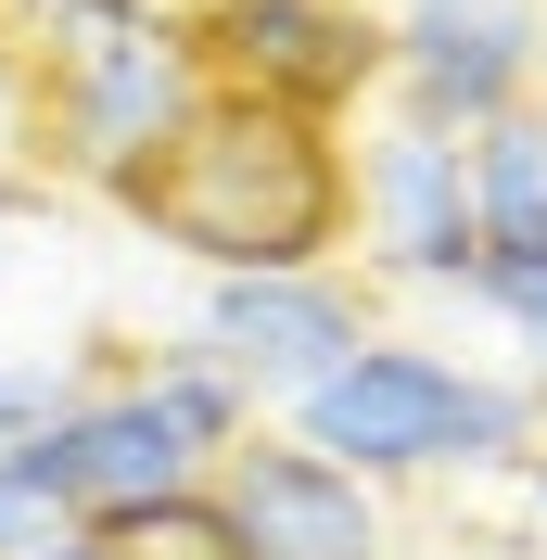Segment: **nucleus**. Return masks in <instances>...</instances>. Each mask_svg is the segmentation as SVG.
<instances>
[{
  "mask_svg": "<svg viewBox=\"0 0 547 560\" xmlns=\"http://www.w3.org/2000/svg\"><path fill=\"white\" fill-rule=\"evenodd\" d=\"M357 178V268L408 280V293H472L484 280V230H472V140L382 115L370 140H344Z\"/></svg>",
  "mask_w": 547,
  "mask_h": 560,
  "instance_id": "7",
  "label": "nucleus"
},
{
  "mask_svg": "<svg viewBox=\"0 0 547 560\" xmlns=\"http://www.w3.org/2000/svg\"><path fill=\"white\" fill-rule=\"evenodd\" d=\"M51 370H13V357H0V446H13V433H38V408H51Z\"/></svg>",
  "mask_w": 547,
  "mask_h": 560,
  "instance_id": "15",
  "label": "nucleus"
},
{
  "mask_svg": "<svg viewBox=\"0 0 547 560\" xmlns=\"http://www.w3.org/2000/svg\"><path fill=\"white\" fill-rule=\"evenodd\" d=\"M140 383H153V408H166V420H178V433H191V446H205V458H230L242 433H255V408H242V383H230V370H217L205 345H191V331H178V345H153V357H140Z\"/></svg>",
  "mask_w": 547,
  "mask_h": 560,
  "instance_id": "11",
  "label": "nucleus"
},
{
  "mask_svg": "<svg viewBox=\"0 0 547 560\" xmlns=\"http://www.w3.org/2000/svg\"><path fill=\"white\" fill-rule=\"evenodd\" d=\"M38 535H51V510L26 497V471H13V446H0V560H26Z\"/></svg>",
  "mask_w": 547,
  "mask_h": 560,
  "instance_id": "14",
  "label": "nucleus"
},
{
  "mask_svg": "<svg viewBox=\"0 0 547 560\" xmlns=\"http://www.w3.org/2000/svg\"><path fill=\"white\" fill-rule=\"evenodd\" d=\"M547 433V395L535 383H497V370H458L433 345H370L344 357L331 383L293 408V446L357 471V485H445V471H522Z\"/></svg>",
  "mask_w": 547,
  "mask_h": 560,
  "instance_id": "2",
  "label": "nucleus"
},
{
  "mask_svg": "<svg viewBox=\"0 0 547 560\" xmlns=\"http://www.w3.org/2000/svg\"><path fill=\"white\" fill-rule=\"evenodd\" d=\"M26 560H115V548H103V535H90V523H51V535H38Z\"/></svg>",
  "mask_w": 547,
  "mask_h": 560,
  "instance_id": "17",
  "label": "nucleus"
},
{
  "mask_svg": "<svg viewBox=\"0 0 547 560\" xmlns=\"http://www.w3.org/2000/svg\"><path fill=\"white\" fill-rule=\"evenodd\" d=\"M217 510H230L242 560H395L382 485L306 458L293 433H242V446L217 458Z\"/></svg>",
  "mask_w": 547,
  "mask_h": 560,
  "instance_id": "9",
  "label": "nucleus"
},
{
  "mask_svg": "<svg viewBox=\"0 0 547 560\" xmlns=\"http://www.w3.org/2000/svg\"><path fill=\"white\" fill-rule=\"evenodd\" d=\"M178 26L217 103H268L306 128H357V103H382L370 0H178Z\"/></svg>",
  "mask_w": 547,
  "mask_h": 560,
  "instance_id": "4",
  "label": "nucleus"
},
{
  "mask_svg": "<svg viewBox=\"0 0 547 560\" xmlns=\"http://www.w3.org/2000/svg\"><path fill=\"white\" fill-rule=\"evenodd\" d=\"M472 230H484V280L547 268V115H497L472 140Z\"/></svg>",
  "mask_w": 547,
  "mask_h": 560,
  "instance_id": "10",
  "label": "nucleus"
},
{
  "mask_svg": "<svg viewBox=\"0 0 547 560\" xmlns=\"http://www.w3.org/2000/svg\"><path fill=\"white\" fill-rule=\"evenodd\" d=\"M115 560H242V535H230V510H217V485H191V497H153V510H115V523H90Z\"/></svg>",
  "mask_w": 547,
  "mask_h": 560,
  "instance_id": "12",
  "label": "nucleus"
},
{
  "mask_svg": "<svg viewBox=\"0 0 547 560\" xmlns=\"http://www.w3.org/2000/svg\"><path fill=\"white\" fill-rule=\"evenodd\" d=\"M0 140L26 153V51H13V38H0Z\"/></svg>",
  "mask_w": 547,
  "mask_h": 560,
  "instance_id": "16",
  "label": "nucleus"
},
{
  "mask_svg": "<svg viewBox=\"0 0 547 560\" xmlns=\"http://www.w3.org/2000/svg\"><path fill=\"white\" fill-rule=\"evenodd\" d=\"M13 471H26V497L51 510V523H115V510H153V497L217 485V458L153 408L140 370L65 383L51 408H38V433H13Z\"/></svg>",
  "mask_w": 547,
  "mask_h": 560,
  "instance_id": "5",
  "label": "nucleus"
},
{
  "mask_svg": "<svg viewBox=\"0 0 547 560\" xmlns=\"http://www.w3.org/2000/svg\"><path fill=\"white\" fill-rule=\"evenodd\" d=\"M484 306L510 318V345H522V370H535V395H547V268H497V280H472Z\"/></svg>",
  "mask_w": 547,
  "mask_h": 560,
  "instance_id": "13",
  "label": "nucleus"
},
{
  "mask_svg": "<svg viewBox=\"0 0 547 560\" xmlns=\"http://www.w3.org/2000/svg\"><path fill=\"white\" fill-rule=\"evenodd\" d=\"M166 255H191L205 280H293V268H344L357 243V178H344V128L268 103H217L115 191Z\"/></svg>",
  "mask_w": 547,
  "mask_h": 560,
  "instance_id": "1",
  "label": "nucleus"
},
{
  "mask_svg": "<svg viewBox=\"0 0 547 560\" xmlns=\"http://www.w3.org/2000/svg\"><path fill=\"white\" fill-rule=\"evenodd\" d=\"M522 485H535V497H547V446H535V458H522Z\"/></svg>",
  "mask_w": 547,
  "mask_h": 560,
  "instance_id": "18",
  "label": "nucleus"
},
{
  "mask_svg": "<svg viewBox=\"0 0 547 560\" xmlns=\"http://www.w3.org/2000/svg\"><path fill=\"white\" fill-rule=\"evenodd\" d=\"M433 560H497V548H433Z\"/></svg>",
  "mask_w": 547,
  "mask_h": 560,
  "instance_id": "19",
  "label": "nucleus"
},
{
  "mask_svg": "<svg viewBox=\"0 0 547 560\" xmlns=\"http://www.w3.org/2000/svg\"><path fill=\"white\" fill-rule=\"evenodd\" d=\"M547 0H382V90L445 140H484L497 115H535Z\"/></svg>",
  "mask_w": 547,
  "mask_h": 560,
  "instance_id": "6",
  "label": "nucleus"
},
{
  "mask_svg": "<svg viewBox=\"0 0 547 560\" xmlns=\"http://www.w3.org/2000/svg\"><path fill=\"white\" fill-rule=\"evenodd\" d=\"M191 345L217 357L242 383V408H306L331 383L344 357L370 345V306H357V280L344 268H293V280H205V306H191Z\"/></svg>",
  "mask_w": 547,
  "mask_h": 560,
  "instance_id": "8",
  "label": "nucleus"
},
{
  "mask_svg": "<svg viewBox=\"0 0 547 560\" xmlns=\"http://www.w3.org/2000/svg\"><path fill=\"white\" fill-rule=\"evenodd\" d=\"M191 115H205V65H191L178 0H103L26 38V166L77 191H128Z\"/></svg>",
  "mask_w": 547,
  "mask_h": 560,
  "instance_id": "3",
  "label": "nucleus"
}]
</instances>
